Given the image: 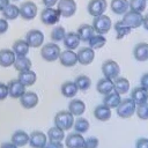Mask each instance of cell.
<instances>
[{
	"instance_id": "6da1fadb",
	"label": "cell",
	"mask_w": 148,
	"mask_h": 148,
	"mask_svg": "<svg viewBox=\"0 0 148 148\" xmlns=\"http://www.w3.org/2000/svg\"><path fill=\"white\" fill-rule=\"evenodd\" d=\"M74 121H75L74 116L68 110L59 111L54 116V126H57L64 131H69L73 127Z\"/></svg>"
},
{
	"instance_id": "7a4b0ae2",
	"label": "cell",
	"mask_w": 148,
	"mask_h": 148,
	"mask_svg": "<svg viewBox=\"0 0 148 148\" xmlns=\"http://www.w3.org/2000/svg\"><path fill=\"white\" fill-rule=\"evenodd\" d=\"M60 53H61L60 46L53 42L43 45L40 49V57L47 62H53L58 60L60 57Z\"/></svg>"
},
{
	"instance_id": "3957f363",
	"label": "cell",
	"mask_w": 148,
	"mask_h": 148,
	"mask_svg": "<svg viewBox=\"0 0 148 148\" xmlns=\"http://www.w3.org/2000/svg\"><path fill=\"white\" fill-rule=\"evenodd\" d=\"M116 110H117L118 117H120L123 119H127V118H131L135 113L136 104L131 97L130 98H125V99H121L120 104L117 106Z\"/></svg>"
},
{
	"instance_id": "277c9868",
	"label": "cell",
	"mask_w": 148,
	"mask_h": 148,
	"mask_svg": "<svg viewBox=\"0 0 148 148\" xmlns=\"http://www.w3.org/2000/svg\"><path fill=\"white\" fill-rule=\"evenodd\" d=\"M92 28L95 30L96 34L98 35H105L108 34L111 28H112V21L111 18L108 16V15H99V16H96L94 17V21H92Z\"/></svg>"
},
{
	"instance_id": "5b68a950",
	"label": "cell",
	"mask_w": 148,
	"mask_h": 148,
	"mask_svg": "<svg viewBox=\"0 0 148 148\" xmlns=\"http://www.w3.org/2000/svg\"><path fill=\"white\" fill-rule=\"evenodd\" d=\"M102 73L104 75V77L114 80L120 74V67L117 61H114L112 59H108L102 64Z\"/></svg>"
},
{
	"instance_id": "8992f818",
	"label": "cell",
	"mask_w": 148,
	"mask_h": 148,
	"mask_svg": "<svg viewBox=\"0 0 148 148\" xmlns=\"http://www.w3.org/2000/svg\"><path fill=\"white\" fill-rule=\"evenodd\" d=\"M60 13L57 8H44L40 13V21L45 25H54L60 21Z\"/></svg>"
},
{
	"instance_id": "52a82bcc",
	"label": "cell",
	"mask_w": 148,
	"mask_h": 148,
	"mask_svg": "<svg viewBox=\"0 0 148 148\" xmlns=\"http://www.w3.org/2000/svg\"><path fill=\"white\" fill-rule=\"evenodd\" d=\"M57 9L62 17H72L76 13L77 7L75 0H59L57 3Z\"/></svg>"
},
{
	"instance_id": "ba28073f",
	"label": "cell",
	"mask_w": 148,
	"mask_h": 148,
	"mask_svg": "<svg viewBox=\"0 0 148 148\" xmlns=\"http://www.w3.org/2000/svg\"><path fill=\"white\" fill-rule=\"evenodd\" d=\"M38 8L34 1H25L20 6V16L25 21H31L37 16Z\"/></svg>"
},
{
	"instance_id": "9c48e42d",
	"label": "cell",
	"mask_w": 148,
	"mask_h": 148,
	"mask_svg": "<svg viewBox=\"0 0 148 148\" xmlns=\"http://www.w3.org/2000/svg\"><path fill=\"white\" fill-rule=\"evenodd\" d=\"M121 21L126 25H128L131 29H136V28L142 25L143 15H141V13H138L134 10H128L126 14H124Z\"/></svg>"
},
{
	"instance_id": "30bf717a",
	"label": "cell",
	"mask_w": 148,
	"mask_h": 148,
	"mask_svg": "<svg viewBox=\"0 0 148 148\" xmlns=\"http://www.w3.org/2000/svg\"><path fill=\"white\" fill-rule=\"evenodd\" d=\"M25 42L29 44L30 47H40L44 43V34L38 29H31L25 35Z\"/></svg>"
},
{
	"instance_id": "8fae6325",
	"label": "cell",
	"mask_w": 148,
	"mask_h": 148,
	"mask_svg": "<svg viewBox=\"0 0 148 148\" xmlns=\"http://www.w3.org/2000/svg\"><path fill=\"white\" fill-rule=\"evenodd\" d=\"M47 142V135L40 131H34L31 134H29V145L31 148H45Z\"/></svg>"
},
{
	"instance_id": "7c38bea8",
	"label": "cell",
	"mask_w": 148,
	"mask_h": 148,
	"mask_svg": "<svg viewBox=\"0 0 148 148\" xmlns=\"http://www.w3.org/2000/svg\"><path fill=\"white\" fill-rule=\"evenodd\" d=\"M106 8H108L106 0H90L88 3V7H87L88 13L94 17L103 15L105 13Z\"/></svg>"
},
{
	"instance_id": "4fadbf2b",
	"label": "cell",
	"mask_w": 148,
	"mask_h": 148,
	"mask_svg": "<svg viewBox=\"0 0 148 148\" xmlns=\"http://www.w3.org/2000/svg\"><path fill=\"white\" fill-rule=\"evenodd\" d=\"M76 54H77V62L83 65V66L90 65L95 59V50H92L89 46L81 47L76 52Z\"/></svg>"
},
{
	"instance_id": "5bb4252c",
	"label": "cell",
	"mask_w": 148,
	"mask_h": 148,
	"mask_svg": "<svg viewBox=\"0 0 148 148\" xmlns=\"http://www.w3.org/2000/svg\"><path fill=\"white\" fill-rule=\"evenodd\" d=\"M39 102V98H38V95L34 91H25L21 97H20V103L22 105V108L27 109V110H30V109H34L37 106Z\"/></svg>"
},
{
	"instance_id": "9a60e30c",
	"label": "cell",
	"mask_w": 148,
	"mask_h": 148,
	"mask_svg": "<svg viewBox=\"0 0 148 148\" xmlns=\"http://www.w3.org/2000/svg\"><path fill=\"white\" fill-rule=\"evenodd\" d=\"M7 86H8V94H9V97H12V98H18L20 99V97L27 91L25 90V86L24 84H22L17 79L15 80H10L8 83H7Z\"/></svg>"
},
{
	"instance_id": "2e32d148",
	"label": "cell",
	"mask_w": 148,
	"mask_h": 148,
	"mask_svg": "<svg viewBox=\"0 0 148 148\" xmlns=\"http://www.w3.org/2000/svg\"><path fill=\"white\" fill-rule=\"evenodd\" d=\"M59 61L64 67H74L77 64V54L73 50H65L61 51Z\"/></svg>"
},
{
	"instance_id": "e0dca14e",
	"label": "cell",
	"mask_w": 148,
	"mask_h": 148,
	"mask_svg": "<svg viewBox=\"0 0 148 148\" xmlns=\"http://www.w3.org/2000/svg\"><path fill=\"white\" fill-rule=\"evenodd\" d=\"M84 138L80 133H71L65 138V146L67 148H83L84 145Z\"/></svg>"
},
{
	"instance_id": "ac0fdd59",
	"label": "cell",
	"mask_w": 148,
	"mask_h": 148,
	"mask_svg": "<svg viewBox=\"0 0 148 148\" xmlns=\"http://www.w3.org/2000/svg\"><path fill=\"white\" fill-rule=\"evenodd\" d=\"M133 56L135 60L138 61H141V62L147 61L148 60V43L146 42L138 43L133 49Z\"/></svg>"
},
{
	"instance_id": "d6986e66",
	"label": "cell",
	"mask_w": 148,
	"mask_h": 148,
	"mask_svg": "<svg viewBox=\"0 0 148 148\" xmlns=\"http://www.w3.org/2000/svg\"><path fill=\"white\" fill-rule=\"evenodd\" d=\"M68 111L74 117H81L86 111V103L82 99L74 98L68 103Z\"/></svg>"
},
{
	"instance_id": "ffe728a7",
	"label": "cell",
	"mask_w": 148,
	"mask_h": 148,
	"mask_svg": "<svg viewBox=\"0 0 148 148\" xmlns=\"http://www.w3.org/2000/svg\"><path fill=\"white\" fill-rule=\"evenodd\" d=\"M16 59V54L10 49H2L0 50V66L2 67H10L14 65Z\"/></svg>"
},
{
	"instance_id": "44dd1931",
	"label": "cell",
	"mask_w": 148,
	"mask_h": 148,
	"mask_svg": "<svg viewBox=\"0 0 148 148\" xmlns=\"http://www.w3.org/2000/svg\"><path fill=\"white\" fill-rule=\"evenodd\" d=\"M80 42H81V39H80L79 35H77L76 32H74V31L66 32V36H65V38H64V40H62L65 47H66L67 50H73V51L79 47Z\"/></svg>"
},
{
	"instance_id": "7402d4cb",
	"label": "cell",
	"mask_w": 148,
	"mask_h": 148,
	"mask_svg": "<svg viewBox=\"0 0 148 148\" xmlns=\"http://www.w3.org/2000/svg\"><path fill=\"white\" fill-rule=\"evenodd\" d=\"M131 98L135 102V104H143L148 102V90L143 87H135L131 92Z\"/></svg>"
},
{
	"instance_id": "603a6c76",
	"label": "cell",
	"mask_w": 148,
	"mask_h": 148,
	"mask_svg": "<svg viewBox=\"0 0 148 148\" xmlns=\"http://www.w3.org/2000/svg\"><path fill=\"white\" fill-rule=\"evenodd\" d=\"M17 80L22 84H24L25 87H31L37 81V74L34 71H31V69L24 71V72H20L18 76H17Z\"/></svg>"
},
{
	"instance_id": "cb8c5ba5",
	"label": "cell",
	"mask_w": 148,
	"mask_h": 148,
	"mask_svg": "<svg viewBox=\"0 0 148 148\" xmlns=\"http://www.w3.org/2000/svg\"><path fill=\"white\" fill-rule=\"evenodd\" d=\"M12 50L16 54V57H25L29 53L30 46L25 42V39H17V40H15L13 43Z\"/></svg>"
},
{
	"instance_id": "d4e9b609",
	"label": "cell",
	"mask_w": 148,
	"mask_h": 148,
	"mask_svg": "<svg viewBox=\"0 0 148 148\" xmlns=\"http://www.w3.org/2000/svg\"><path fill=\"white\" fill-rule=\"evenodd\" d=\"M96 89L101 95H108L110 92H112L114 90V86H113V80L103 77L101 80H98L97 84H96Z\"/></svg>"
},
{
	"instance_id": "484cf974",
	"label": "cell",
	"mask_w": 148,
	"mask_h": 148,
	"mask_svg": "<svg viewBox=\"0 0 148 148\" xmlns=\"http://www.w3.org/2000/svg\"><path fill=\"white\" fill-rule=\"evenodd\" d=\"M112 116L111 109L104 104H99L94 110V117L99 121H108Z\"/></svg>"
},
{
	"instance_id": "4316f807",
	"label": "cell",
	"mask_w": 148,
	"mask_h": 148,
	"mask_svg": "<svg viewBox=\"0 0 148 148\" xmlns=\"http://www.w3.org/2000/svg\"><path fill=\"white\" fill-rule=\"evenodd\" d=\"M16 147H24L27 145H29V134L22 130L15 131L12 135V140H10Z\"/></svg>"
},
{
	"instance_id": "83f0119b",
	"label": "cell",
	"mask_w": 148,
	"mask_h": 148,
	"mask_svg": "<svg viewBox=\"0 0 148 148\" xmlns=\"http://www.w3.org/2000/svg\"><path fill=\"white\" fill-rule=\"evenodd\" d=\"M110 7H111V10L117 15H124L130 9L128 0H112L110 3Z\"/></svg>"
},
{
	"instance_id": "f1b7e54d",
	"label": "cell",
	"mask_w": 148,
	"mask_h": 148,
	"mask_svg": "<svg viewBox=\"0 0 148 148\" xmlns=\"http://www.w3.org/2000/svg\"><path fill=\"white\" fill-rule=\"evenodd\" d=\"M76 34L79 35L81 42H89V39L96 34L92 25L91 24H81L79 28H77V31Z\"/></svg>"
},
{
	"instance_id": "f546056e",
	"label": "cell",
	"mask_w": 148,
	"mask_h": 148,
	"mask_svg": "<svg viewBox=\"0 0 148 148\" xmlns=\"http://www.w3.org/2000/svg\"><path fill=\"white\" fill-rule=\"evenodd\" d=\"M113 86H114V91L118 92L119 95H125L130 90V81L126 77L123 76H118L117 79L113 80Z\"/></svg>"
},
{
	"instance_id": "4dcf8cb0",
	"label": "cell",
	"mask_w": 148,
	"mask_h": 148,
	"mask_svg": "<svg viewBox=\"0 0 148 148\" xmlns=\"http://www.w3.org/2000/svg\"><path fill=\"white\" fill-rule=\"evenodd\" d=\"M60 90H61L62 96L66 97V98H73V97H75L76 94H77V91H79V89H77V87H76V84H75L74 81H66V82H64L61 84Z\"/></svg>"
},
{
	"instance_id": "1f68e13d",
	"label": "cell",
	"mask_w": 148,
	"mask_h": 148,
	"mask_svg": "<svg viewBox=\"0 0 148 148\" xmlns=\"http://www.w3.org/2000/svg\"><path fill=\"white\" fill-rule=\"evenodd\" d=\"M121 95H119L118 92H116L114 90L112 91V92H110V94H108V95H105L104 96V98H103V104L104 105H106L108 108H110L111 110L112 109H117V106L120 104V102H121V97H120Z\"/></svg>"
},
{
	"instance_id": "d6a6232c",
	"label": "cell",
	"mask_w": 148,
	"mask_h": 148,
	"mask_svg": "<svg viewBox=\"0 0 148 148\" xmlns=\"http://www.w3.org/2000/svg\"><path fill=\"white\" fill-rule=\"evenodd\" d=\"M14 68L20 73V72H24V71H29L31 69L32 62L31 60L25 56V57H16L15 62H14Z\"/></svg>"
},
{
	"instance_id": "836d02e7",
	"label": "cell",
	"mask_w": 148,
	"mask_h": 148,
	"mask_svg": "<svg viewBox=\"0 0 148 148\" xmlns=\"http://www.w3.org/2000/svg\"><path fill=\"white\" fill-rule=\"evenodd\" d=\"M47 139L49 141H58V142H61L65 140L66 135H65V131L57 127V126H52L51 128H49L47 131Z\"/></svg>"
},
{
	"instance_id": "e575fe53",
	"label": "cell",
	"mask_w": 148,
	"mask_h": 148,
	"mask_svg": "<svg viewBox=\"0 0 148 148\" xmlns=\"http://www.w3.org/2000/svg\"><path fill=\"white\" fill-rule=\"evenodd\" d=\"M2 16L3 18H6L7 21H13V20H16L18 16H20V7L13 5V3H9L3 10H2Z\"/></svg>"
},
{
	"instance_id": "d590c367",
	"label": "cell",
	"mask_w": 148,
	"mask_h": 148,
	"mask_svg": "<svg viewBox=\"0 0 148 148\" xmlns=\"http://www.w3.org/2000/svg\"><path fill=\"white\" fill-rule=\"evenodd\" d=\"M113 28H114L116 34H117V36H116L117 39H123L125 36L130 35L131 31H132V29H131L128 25H126L123 21H118V22H116L114 25H113Z\"/></svg>"
},
{
	"instance_id": "8d00e7d4",
	"label": "cell",
	"mask_w": 148,
	"mask_h": 148,
	"mask_svg": "<svg viewBox=\"0 0 148 148\" xmlns=\"http://www.w3.org/2000/svg\"><path fill=\"white\" fill-rule=\"evenodd\" d=\"M89 47H91L92 50H99L102 49L105 44H106V38L104 37V35H98L95 34L88 42Z\"/></svg>"
},
{
	"instance_id": "74e56055",
	"label": "cell",
	"mask_w": 148,
	"mask_h": 148,
	"mask_svg": "<svg viewBox=\"0 0 148 148\" xmlns=\"http://www.w3.org/2000/svg\"><path fill=\"white\" fill-rule=\"evenodd\" d=\"M90 127V124L89 121L86 119V118H82V117H79L77 119H75L74 121V125H73V128L76 133H80V134H83L86 132H88Z\"/></svg>"
},
{
	"instance_id": "f35d334b",
	"label": "cell",
	"mask_w": 148,
	"mask_h": 148,
	"mask_svg": "<svg viewBox=\"0 0 148 148\" xmlns=\"http://www.w3.org/2000/svg\"><path fill=\"white\" fill-rule=\"evenodd\" d=\"M65 36H66V30H65V28L62 25L54 27L52 29V31H51V35H50V37H51V39H52L53 43L62 42L64 38H65Z\"/></svg>"
},
{
	"instance_id": "ab89813d",
	"label": "cell",
	"mask_w": 148,
	"mask_h": 148,
	"mask_svg": "<svg viewBox=\"0 0 148 148\" xmlns=\"http://www.w3.org/2000/svg\"><path fill=\"white\" fill-rule=\"evenodd\" d=\"M74 82H75L77 89L81 90V91L88 90L90 88V86H91V80L87 75H79V76H76V79L74 80Z\"/></svg>"
},
{
	"instance_id": "60d3db41",
	"label": "cell",
	"mask_w": 148,
	"mask_h": 148,
	"mask_svg": "<svg viewBox=\"0 0 148 148\" xmlns=\"http://www.w3.org/2000/svg\"><path fill=\"white\" fill-rule=\"evenodd\" d=\"M128 5H130V10L142 13L147 7V1L146 0H130Z\"/></svg>"
},
{
	"instance_id": "b9f144b4",
	"label": "cell",
	"mask_w": 148,
	"mask_h": 148,
	"mask_svg": "<svg viewBox=\"0 0 148 148\" xmlns=\"http://www.w3.org/2000/svg\"><path fill=\"white\" fill-rule=\"evenodd\" d=\"M135 113L139 119L141 120H148V102L143 104H138Z\"/></svg>"
},
{
	"instance_id": "7bdbcfd3",
	"label": "cell",
	"mask_w": 148,
	"mask_h": 148,
	"mask_svg": "<svg viewBox=\"0 0 148 148\" xmlns=\"http://www.w3.org/2000/svg\"><path fill=\"white\" fill-rule=\"evenodd\" d=\"M99 146V140L96 136H89L84 140L83 148H98Z\"/></svg>"
},
{
	"instance_id": "ee69618b",
	"label": "cell",
	"mask_w": 148,
	"mask_h": 148,
	"mask_svg": "<svg viewBox=\"0 0 148 148\" xmlns=\"http://www.w3.org/2000/svg\"><path fill=\"white\" fill-rule=\"evenodd\" d=\"M9 96L8 94V86L3 82H0V101L6 99Z\"/></svg>"
},
{
	"instance_id": "f6af8a7d",
	"label": "cell",
	"mask_w": 148,
	"mask_h": 148,
	"mask_svg": "<svg viewBox=\"0 0 148 148\" xmlns=\"http://www.w3.org/2000/svg\"><path fill=\"white\" fill-rule=\"evenodd\" d=\"M8 28H9V24H8V21L6 20V18H0V35H3V34H6L7 32V30H8Z\"/></svg>"
},
{
	"instance_id": "bcb514c9",
	"label": "cell",
	"mask_w": 148,
	"mask_h": 148,
	"mask_svg": "<svg viewBox=\"0 0 148 148\" xmlns=\"http://www.w3.org/2000/svg\"><path fill=\"white\" fill-rule=\"evenodd\" d=\"M135 148H148V139L147 138H140L136 140Z\"/></svg>"
},
{
	"instance_id": "7dc6e473",
	"label": "cell",
	"mask_w": 148,
	"mask_h": 148,
	"mask_svg": "<svg viewBox=\"0 0 148 148\" xmlns=\"http://www.w3.org/2000/svg\"><path fill=\"white\" fill-rule=\"evenodd\" d=\"M140 83H141V87H143L145 89L148 90V73H145V74L141 76Z\"/></svg>"
},
{
	"instance_id": "c3c4849f",
	"label": "cell",
	"mask_w": 148,
	"mask_h": 148,
	"mask_svg": "<svg viewBox=\"0 0 148 148\" xmlns=\"http://www.w3.org/2000/svg\"><path fill=\"white\" fill-rule=\"evenodd\" d=\"M47 148H64L62 142H58V141H49L47 142Z\"/></svg>"
},
{
	"instance_id": "681fc988",
	"label": "cell",
	"mask_w": 148,
	"mask_h": 148,
	"mask_svg": "<svg viewBox=\"0 0 148 148\" xmlns=\"http://www.w3.org/2000/svg\"><path fill=\"white\" fill-rule=\"evenodd\" d=\"M58 1L59 0H42V2L45 6V8H51V7L56 6L58 3Z\"/></svg>"
},
{
	"instance_id": "f907efd6",
	"label": "cell",
	"mask_w": 148,
	"mask_h": 148,
	"mask_svg": "<svg viewBox=\"0 0 148 148\" xmlns=\"http://www.w3.org/2000/svg\"><path fill=\"white\" fill-rule=\"evenodd\" d=\"M0 148H18V147H16V146L10 141V142H2V143L0 145Z\"/></svg>"
},
{
	"instance_id": "816d5d0a",
	"label": "cell",
	"mask_w": 148,
	"mask_h": 148,
	"mask_svg": "<svg viewBox=\"0 0 148 148\" xmlns=\"http://www.w3.org/2000/svg\"><path fill=\"white\" fill-rule=\"evenodd\" d=\"M10 2H9V0H0V10L2 12L8 5H9Z\"/></svg>"
},
{
	"instance_id": "f5cc1de1",
	"label": "cell",
	"mask_w": 148,
	"mask_h": 148,
	"mask_svg": "<svg viewBox=\"0 0 148 148\" xmlns=\"http://www.w3.org/2000/svg\"><path fill=\"white\" fill-rule=\"evenodd\" d=\"M142 25H143V28L148 31V14L146 15V16H143V22H142Z\"/></svg>"
},
{
	"instance_id": "db71d44e",
	"label": "cell",
	"mask_w": 148,
	"mask_h": 148,
	"mask_svg": "<svg viewBox=\"0 0 148 148\" xmlns=\"http://www.w3.org/2000/svg\"><path fill=\"white\" fill-rule=\"evenodd\" d=\"M14 1H18V0H14Z\"/></svg>"
},
{
	"instance_id": "11a10c76",
	"label": "cell",
	"mask_w": 148,
	"mask_h": 148,
	"mask_svg": "<svg viewBox=\"0 0 148 148\" xmlns=\"http://www.w3.org/2000/svg\"><path fill=\"white\" fill-rule=\"evenodd\" d=\"M45 148H47V147H45Z\"/></svg>"
},
{
	"instance_id": "9f6ffc18",
	"label": "cell",
	"mask_w": 148,
	"mask_h": 148,
	"mask_svg": "<svg viewBox=\"0 0 148 148\" xmlns=\"http://www.w3.org/2000/svg\"><path fill=\"white\" fill-rule=\"evenodd\" d=\"M146 1H148V0H146Z\"/></svg>"
}]
</instances>
